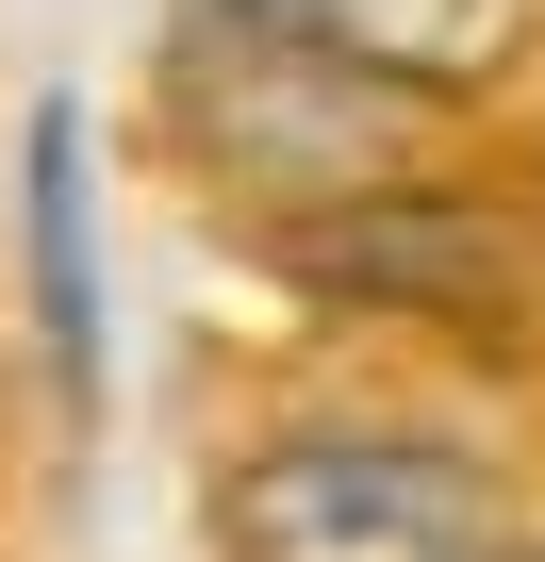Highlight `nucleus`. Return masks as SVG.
Segmentation results:
<instances>
[{
  "mask_svg": "<svg viewBox=\"0 0 545 562\" xmlns=\"http://www.w3.org/2000/svg\"><path fill=\"white\" fill-rule=\"evenodd\" d=\"M182 133L264 215H298V199L413 182L430 133H446V83H397V67L331 50V34H282L264 0H198V18H182Z\"/></svg>",
  "mask_w": 545,
  "mask_h": 562,
  "instance_id": "1",
  "label": "nucleus"
},
{
  "mask_svg": "<svg viewBox=\"0 0 545 562\" xmlns=\"http://www.w3.org/2000/svg\"><path fill=\"white\" fill-rule=\"evenodd\" d=\"M529 513L430 430H264L215 480V562H512Z\"/></svg>",
  "mask_w": 545,
  "mask_h": 562,
  "instance_id": "2",
  "label": "nucleus"
},
{
  "mask_svg": "<svg viewBox=\"0 0 545 562\" xmlns=\"http://www.w3.org/2000/svg\"><path fill=\"white\" fill-rule=\"evenodd\" d=\"M264 248H282V281H315V299H364V315H529V265L479 199L446 182H364V199H298L264 215Z\"/></svg>",
  "mask_w": 545,
  "mask_h": 562,
  "instance_id": "3",
  "label": "nucleus"
},
{
  "mask_svg": "<svg viewBox=\"0 0 545 562\" xmlns=\"http://www.w3.org/2000/svg\"><path fill=\"white\" fill-rule=\"evenodd\" d=\"M18 232H34V348L67 397H100V182H83V100H34L18 133Z\"/></svg>",
  "mask_w": 545,
  "mask_h": 562,
  "instance_id": "4",
  "label": "nucleus"
},
{
  "mask_svg": "<svg viewBox=\"0 0 545 562\" xmlns=\"http://www.w3.org/2000/svg\"><path fill=\"white\" fill-rule=\"evenodd\" d=\"M282 34H331V50H364V67H397V83H496L512 67V34H529V0H264Z\"/></svg>",
  "mask_w": 545,
  "mask_h": 562,
  "instance_id": "5",
  "label": "nucleus"
},
{
  "mask_svg": "<svg viewBox=\"0 0 545 562\" xmlns=\"http://www.w3.org/2000/svg\"><path fill=\"white\" fill-rule=\"evenodd\" d=\"M512 562H545V546H512Z\"/></svg>",
  "mask_w": 545,
  "mask_h": 562,
  "instance_id": "6",
  "label": "nucleus"
}]
</instances>
